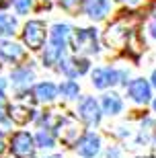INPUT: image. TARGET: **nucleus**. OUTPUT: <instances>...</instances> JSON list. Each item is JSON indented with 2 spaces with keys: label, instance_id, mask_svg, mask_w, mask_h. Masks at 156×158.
Instances as JSON below:
<instances>
[{
  "label": "nucleus",
  "instance_id": "nucleus-24",
  "mask_svg": "<svg viewBox=\"0 0 156 158\" xmlns=\"http://www.w3.org/2000/svg\"><path fill=\"white\" fill-rule=\"evenodd\" d=\"M62 2H64L66 8H72V6H74V0H62Z\"/></svg>",
  "mask_w": 156,
  "mask_h": 158
},
{
  "label": "nucleus",
  "instance_id": "nucleus-13",
  "mask_svg": "<svg viewBox=\"0 0 156 158\" xmlns=\"http://www.w3.org/2000/svg\"><path fill=\"white\" fill-rule=\"evenodd\" d=\"M99 144L101 142H99V138L95 134H86L78 144V150H80L82 156H95L99 152Z\"/></svg>",
  "mask_w": 156,
  "mask_h": 158
},
{
  "label": "nucleus",
  "instance_id": "nucleus-7",
  "mask_svg": "<svg viewBox=\"0 0 156 158\" xmlns=\"http://www.w3.org/2000/svg\"><path fill=\"white\" fill-rule=\"evenodd\" d=\"M121 78H123V74H119L115 70H109V68H99V70L93 72V82H95V86H99V88L117 84V82H121Z\"/></svg>",
  "mask_w": 156,
  "mask_h": 158
},
{
  "label": "nucleus",
  "instance_id": "nucleus-25",
  "mask_svg": "<svg viewBox=\"0 0 156 158\" xmlns=\"http://www.w3.org/2000/svg\"><path fill=\"white\" fill-rule=\"evenodd\" d=\"M11 2H12V0H0V8H6Z\"/></svg>",
  "mask_w": 156,
  "mask_h": 158
},
{
  "label": "nucleus",
  "instance_id": "nucleus-8",
  "mask_svg": "<svg viewBox=\"0 0 156 158\" xmlns=\"http://www.w3.org/2000/svg\"><path fill=\"white\" fill-rule=\"evenodd\" d=\"M82 6H84V12H86L91 19L101 21V19L109 12L111 0H84V2H82Z\"/></svg>",
  "mask_w": 156,
  "mask_h": 158
},
{
  "label": "nucleus",
  "instance_id": "nucleus-26",
  "mask_svg": "<svg viewBox=\"0 0 156 158\" xmlns=\"http://www.w3.org/2000/svg\"><path fill=\"white\" fill-rule=\"evenodd\" d=\"M150 31H152V37H156V23H154V25L150 27Z\"/></svg>",
  "mask_w": 156,
  "mask_h": 158
},
{
  "label": "nucleus",
  "instance_id": "nucleus-3",
  "mask_svg": "<svg viewBox=\"0 0 156 158\" xmlns=\"http://www.w3.org/2000/svg\"><path fill=\"white\" fill-rule=\"evenodd\" d=\"M25 43L31 47V49H39L43 47V41H45V25L41 21H29L25 25Z\"/></svg>",
  "mask_w": 156,
  "mask_h": 158
},
{
  "label": "nucleus",
  "instance_id": "nucleus-32",
  "mask_svg": "<svg viewBox=\"0 0 156 158\" xmlns=\"http://www.w3.org/2000/svg\"><path fill=\"white\" fill-rule=\"evenodd\" d=\"M53 158H56V156H53Z\"/></svg>",
  "mask_w": 156,
  "mask_h": 158
},
{
  "label": "nucleus",
  "instance_id": "nucleus-27",
  "mask_svg": "<svg viewBox=\"0 0 156 158\" xmlns=\"http://www.w3.org/2000/svg\"><path fill=\"white\" fill-rule=\"evenodd\" d=\"M123 2H127V4H138L140 0H123Z\"/></svg>",
  "mask_w": 156,
  "mask_h": 158
},
{
  "label": "nucleus",
  "instance_id": "nucleus-14",
  "mask_svg": "<svg viewBox=\"0 0 156 158\" xmlns=\"http://www.w3.org/2000/svg\"><path fill=\"white\" fill-rule=\"evenodd\" d=\"M56 93H58V88L53 86L52 82H41V84H37L33 90L35 99L37 101H52L53 97H56Z\"/></svg>",
  "mask_w": 156,
  "mask_h": 158
},
{
  "label": "nucleus",
  "instance_id": "nucleus-2",
  "mask_svg": "<svg viewBox=\"0 0 156 158\" xmlns=\"http://www.w3.org/2000/svg\"><path fill=\"white\" fill-rule=\"evenodd\" d=\"M68 35H70L68 25H56L52 29V47L47 49L45 58H43V62H45L47 66H52L53 62L62 56L64 47H66V41H68Z\"/></svg>",
  "mask_w": 156,
  "mask_h": 158
},
{
  "label": "nucleus",
  "instance_id": "nucleus-20",
  "mask_svg": "<svg viewBox=\"0 0 156 158\" xmlns=\"http://www.w3.org/2000/svg\"><path fill=\"white\" fill-rule=\"evenodd\" d=\"M66 97H76L78 94V84H76L74 80H68L66 84H62V88H60Z\"/></svg>",
  "mask_w": 156,
  "mask_h": 158
},
{
  "label": "nucleus",
  "instance_id": "nucleus-10",
  "mask_svg": "<svg viewBox=\"0 0 156 158\" xmlns=\"http://www.w3.org/2000/svg\"><path fill=\"white\" fill-rule=\"evenodd\" d=\"M129 94H132L133 101H138V103H148L150 101V84L146 80H133L129 84Z\"/></svg>",
  "mask_w": 156,
  "mask_h": 158
},
{
  "label": "nucleus",
  "instance_id": "nucleus-22",
  "mask_svg": "<svg viewBox=\"0 0 156 158\" xmlns=\"http://www.w3.org/2000/svg\"><path fill=\"white\" fill-rule=\"evenodd\" d=\"M4 107H6V101H4V94L0 93V121H4L6 115H4Z\"/></svg>",
  "mask_w": 156,
  "mask_h": 158
},
{
  "label": "nucleus",
  "instance_id": "nucleus-19",
  "mask_svg": "<svg viewBox=\"0 0 156 158\" xmlns=\"http://www.w3.org/2000/svg\"><path fill=\"white\" fill-rule=\"evenodd\" d=\"M37 144L43 146V148H52L53 146V135L49 134V131H43V129H41L39 134H37Z\"/></svg>",
  "mask_w": 156,
  "mask_h": 158
},
{
  "label": "nucleus",
  "instance_id": "nucleus-9",
  "mask_svg": "<svg viewBox=\"0 0 156 158\" xmlns=\"http://www.w3.org/2000/svg\"><path fill=\"white\" fill-rule=\"evenodd\" d=\"M80 117L84 119L86 123H99V117H101V113H99V105L95 99H84L80 103Z\"/></svg>",
  "mask_w": 156,
  "mask_h": 158
},
{
  "label": "nucleus",
  "instance_id": "nucleus-29",
  "mask_svg": "<svg viewBox=\"0 0 156 158\" xmlns=\"http://www.w3.org/2000/svg\"><path fill=\"white\" fill-rule=\"evenodd\" d=\"M152 15L156 17V2H154V6H152Z\"/></svg>",
  "mask_w": 156,
  "mask_h": 158
},
{
  "label": "nucleus",
  "instance_id": "nucleus-11",
  "mask_svg": "<svg viewBox=\"0 0 156 158\" xmlns=\"http://www.w3.org/2000/svg\"><path fill=\"white\" fill-rule=\"evenodd\" d=\"M60 68H62L68 76H78V74H84V72L88 70V62L86 60H68V58H64L60 60Z\"/></svg>",
  "mask_w": 156,
  "mask_h": 158
},
{
  "label": "nucleus",
  "instance_id": "nucleus-5",
  "mask_svg": "<svg viewBox=\"0 0 156 158\" xmlns=\"http://www.w3.org/2000/svg\"><path fill=\"white\" fill-rule=\"evenodd\" d=\"M74 49L80 53H95L99 49L97 47V35L95 31L91 29H82L76 33V39H74Z\"/></svg>",
  "mask_w": 156,
  "mask_h": 158
},
{
  "label": "nucleus",
  "instance_id": "nucleus-21",
  "mask_svg": "<svg viewBox=\"0 0 156 158\" xmlns=\"http://www.w3.org/2000/svg\"><path fill=\"white\" fill-rule=\"evenodd\" d=\"M15 4H17L19 15H25V12L29 10V6H31V0H15Z\"/></svg>",
  "mask_w": 156,
  "mask_h": 158
},
{
  "label": "nucleus",
  "instance_id": "nucleus-12",
  "mask_svg": "<svg viewBox=\"0 0 156 158\" xmlns=\"http://www.w3.org/2000/svg\"><path fill=\"white\" fill-rule=\"evenodd\" d=\"M0 56L6 60V62H19L23 58V47L15 45V43H8V41H0Z\"/></svg>",
  "mask_w": 156,
  "mask_h": 158
},
{
  "label": "nucleus",
  "instance_id": "nucleus-18",
  "mask_svg": "<svg viewBox=\"0 0 156 158\" xmlns=\"http://www.w3.org/2000/svg\"><path fill=\"white\" fill-rule=\"evenodd\" d=\"M15 27H17V23L12 19L0 15V35H12L15 33Z\"/></svg>",
  "mask_w": 156,
  "mask_h": 158
},
{
  "label": "nucleus",
  "instance_id": "nucleus-4",
  "mask_svg": "<svg viewBox=\"0 0 156 158\" xmlns=\"http://www.w3.org/2000/svg\"><path fill=\"white\" fill-rule=\"evenodd\" d=\"M56 131H58V135L62 138V142L68 144V146H72V144L78 140V135H80V127H78V123L72 117H62L60 119Z\"/></svg>",
  "mask_w": 156,
  "mask_h": 158
},
{
  "label": "nucleus",
  "instance_id": "nucleus-31",
  "mask_svg": "<svg viewBox=\"0 0 156 158\" xmlns=\"http://www.w3.org/2000/svg\"><path fill=\"white\" fill-rule=\"evenodd\" d=\"M154 111H156V101H154Z\"/></svg>",
  "mask_w": 156,
  "mask_h": 158
},
{
  "label": "nucleus",
  "instance_id": "nucleus-23",
  "mask_svg": "<svg viewBox=\"0 0 156 158\" xmlns=\"http://www.w3.org/2000/svg\"><path fill=\"white\" fill-rule=\"evenodd\" d=\"M6 152H8V148L4 146V142H2V138H0V158H6Z\"/></svg>",
  "mask_w": 156,
  "mask_h": 158
},
{
  "label": "nucleus",
  "instance_id": "nucleus-6",
  "mask_svg": "<svg viewBox=\"0 0 156 158\" xmlns=\"http://www.w3.org/2000/svg\"><path fill=\"white\" fill-rule=\"evenodd\" d=\"M11 146H12V154H15V156H19V158L31 156V152H33V138H31L29 134H25V131L15 134Z\"/></svg>",
  "mask_w": 156,
  "mask_h": 158
},
{
  "label": "nucleus",
  "instance_id": "nucleus-1",
  "mask_svg": "<svg viewBox=\"0 0 156 158\" xmlns=\"http://www.w3.org/2000/svg\"><path fill=\"white\" fill-rule=\"evenodd\" d=\"M140 21H142V17H140L138 12H123L115 23L109 25V29L105 33L107 45L119 49V47L125 45V41L129 43V37L136 35V29H138Z\"/></svg>",
  "mask_w": 156,
  "mask_h": 158
},
{
  "label": "nucleus",
  "instance_id": "nucleus-28",
  "mask_svg": "<svg viewBox=\"0 0 156 158\" xmlns=\"http://www.w3.org/2000/svg\"><path fill=\"white\" fill-rule=\"evenodd\" d=\"M41 4H43V6H49V4H52V0H41Z\"/></svg>",
  "mask_w": 156,
  "mask_h": 158
},
{
  "label": "nucleus",
  "instance_id": "nucleus-16",
  "mask_svg": "<svg viewBox=\"0 0 156 158\" xmlns=\"http://www.w3.org/2000/svg\"><path fill=\"white\" fill-rule=\"evenodd\" d=\"M103 109H105V113H109V115L119 113L121 111V99H119L117 94H105L103 97Z\"/></svg>",
  "mask_w": 156,
  "mask_h": 158
},
{
  "label": "nucleus",
  "instance_id": "nucleus-15",
  "mask_svg": "<svg viewBox=\"0 0 156 158\" xmlns=\"http://www.w3.org/2000/svg\"><path fill=\"white\" fill-rule=\"evenodd\" d=\"M8 113H11V119L15 123H27L31 117H33V111H31V109H25V107H19V105L11 107Z\"/></svg>",
  "mask_w": 156,
  "mask_h": 158
},
{
  "label": "nucleus",
  "instance_id": "nucleus-17",
  "mask_svg": "<svg viewBox=\"0 0 156 158\" xmlns=\"http://www.w3.org/2000/svg\"><path fill=\"white\" fill-rule=\"evenodd\" d=\"M33 78V72L29 68H19V70L12 72V80L17 82V84H25V82H29Z\"/></svg>",
  "mask_w": 156,
  "mask_h": 158
},
{
  "label": "nucleus",
  "instance_id": "nucleus-30",
  "mask_svg": "<svg viewBox=\"0 0 156 158\" xmlns=\"http://www.w3.org/2000/svg\"><path fill=\"white\" fill-rule=\"evenodd\" d=\"M152 82H154V86H156V72L152 74Z\"/></svg>",
  "mask_w": 156,
  "mask_h": 158
}]
</instances>
